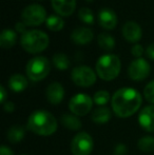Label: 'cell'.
Listing matches in <instances>:
<instances>
[{
  "mask_svg": "<svg viewBox=\"0 0 154 155\" xmlns=\"http://www.w3.org/2000/svg\"><path fill=\"white\" fill-rule=\"evenodd\" d=\"M143 97L138 91L132 88H121L113 94L111 99L112 110L118 117L126 118L139 110Z\"/></svg>",
  "mask_w": 154,
  "mask_h": 155,
  "instance_id": "1",
  "label": "cell"
},
{
  "mask_svg": "<svg viewBox=\"0 0 154 155\" xmlns=\"http://www.w3.org/2000/svg\"><path fill=\"white\" fill-rule=\"evenodd\" d=\"M57 120L45 110L34 111L28 119V129L40 136H49L57 130Z\"/></svg>",
  "mask_w": 154,
  "mask_h": 155,
  "instance_id": "2",
  "label": "cell"
},
{
  "mask_svg": "<svg viewBox=\"0 0 154 155\" xmlns=\"http://www.w3.org/2000/svg\"><path fill=\"white\" fill-rule=\"evenodd\" d=\"M50 42L49 36L39 30H30L23 33L20 39L21 47L31 54H37L44 51Z\"/></svg>",
  "mask_w": 154,
  "mask_h": 155,
  "instance_id": "3",
  "label": "cell"
},
{
  "mask_svg": "<svg viewBox=\"0 0 154 155\" xmlns=\"http://www.w3.org/2000/svg\"><path fill=\"white\" fill-rule=\"evenodd\" d=\"M120 60L114 54L103 55L96 62V74L106 81L115 79L120 73Z\"/></svg>",
  "mask_w": 154,
  "mask_h": 155,
  "instance_id": "4",
  "label": "cell"
},
{
  "mask_svg": "<svg viewBox=\"0 0 154 155\" xmlns=\"http://www.w3.org/2000/svg\"><path fill=\"white\" fill-rule=\"evenodd\" d=\"M51 71L50 61L43 56H36L32 58L27 64L25 72L32 81H40L49 75Z\"/></svg>",
  "mask_w": 154,
  "mask_h": 155,
  "instance_id": "5",
  "label": "cell"
},
{
  "mask_svg": "<svg viewBox=\"0 0 154 155\" xmlns=\"http://www.w3.org/2000/svg\"><path fill=\"white\" fill-rule=\"evenodd\" d=\"M47 12L40 4H30L21 13L22 22L27 27H37L47 20Z\"/></svg>",
  "mask_w": 154,
  "mask_h": 155,
  "instance_id": "6",
  "label": "cell"
},
{
  "mask_svg": "<svg viewBox=\"0 0 154 155\" xmlns=\"http://www.w3.org/2000/svg\"><path fill=\"white\" fill-rule=\"evenodd\" d=\"M94 148V141L89 133L79 132L71 143V151L73 155H90Z\"/></svg>",
  "mask_w": 154,
  "mask_h": 155,
  "instance_id": "7",
  "label": "cell"
},
{
  "mask_svg": "<svg viewBox=\"0 0 154 155\" xmlns=\"http://www.w3.org/2000/svg\"><path fill=\"white\" fill-rule=\"evenodd\" d=\"M71 77L73 82L81 88H89L96 82V74L90 67L87 65H79L74 68Z\"/></svg>",
  "mask_w": 154,
  "mask_h": 155,
  "instance_id": "8",
  "label": "cell"
},
{
  "mask_svg": "<svg viewBox=\"0 0 154 155\" xmlns=\"http://www.w3.org/2000/svg\"><path fill=\"white\" fill-rule=\"evenodd\" d=\"M93 107V99L89 95L79 93L74 95L69 102V109L76 116H84L91 112Z\"/></svg>",
  "mask_w": 154,
  "mask_h": 155,
  "instance_id": "9",
  "label": "cell"
},
{
  "mask_svg": "<svg viewBox=\"0 0 154 155\" xmlns=\"http://www.w3.org/2000/svg\"><path fill=\"white\" fill-rule=\"evenodd\" d=\"M150 70V64L147 60H145L144 58H137L130 63L128 74L129 77L134 81H142L149 76Z\"/></svg>",
  "mask_w": 154,
  "mask_h": 155,
  "instance_id": "10",
  "label": "cell"
},
{
  "mask_svg": "<svg viewBox=\"0 0 154 155\" xmlns=\"http://www.w3.org/2000/svg\"><path fill=\"white\" fill-rule=\"evenodd\" d=\"M138 123L140 127L147 132H154V106L145 107L138 115Z\"/></svg>",
  "mask_w": 154,
  "mask_h": 155,
  "instance_id": "11",
  "label": "cell"
},
{
  "mask_svg": "<svg viewBox=\"0 0 154 155\" xmlns=\"http://www.w3.org/2000/svg\"><path fill=\"white\" fill-rule=\"evenodd\" d=\"M123 35L129 42H137L142 38V28L135 21H127L123 27Z\"/></svg>",
  "mask_w": 154,
  "mask_h": 155,
  "instance_id": "12",
  "label": "cell"
},
{
  "mask_svg": "<svg viewBox=\"0 0 154 155\" xmlns=\"http://www.w3.org/2000/svg\"><path fill=\"white\" fill-rule=\"evenodd\" d=\"M45 95H47V99L50 104H54V106L59 104L64 97V87L59 82H56V81L52 82V84H50L48 86Z\"/></svg>",
  "mask_w": 154,
  "mask_h": 155,
  "instance_id": "13",
  "label": "cell"
},
{
  "mask_svg": "<svg viewBox=\"0 0 154 155\" xmlns=\"http://www.w3.org/2000/svg\"><path fill=\"white\" fill-rule=\"evenodd\" d=\"M52 6L58 15L68 17L74 13L76 0H52Z\"/></svg>",
  "mask_w": 154,
  "mask_h": 155,
  "instance_id": "14",
  "label": "cell"
},
{
  "mask_svg": "<svg viewBox=\"0 0 154 155\" xmlns=\"http://www.w3.org/2000/svg\"><path fill=\"white\" fill-rule=\"evenodd\" d=\"M98 23L106 30H113L117 25V16L111 8H103L98 13Z\"/></svg>",
  "mask_w": 154,
  "mask_h": 155,
  "instance_id": "15",
  "label": "cell"
},
{
  "mask_svg": "<svg viewBox=\"0 0 154 155\" xmlns=\"http://www.w3.org/2000/svg\"><path fill=\"white\" fill-rule=\"evenodd\" d=\"M93 37H94V33L89 28H78V29H75L71 34L72 41L79 45L91 42L93 40Z\"/></svg>",
  "mask_w": 154,
  "mask_h": 155,
  "instance_id": "16",
  "label": "cell"
},
{
  "mask_svg": "<svg viewBox=\"0 0 154 155\" xmlns=\"http://www.w3.org/2000/svg\"><path fill=\"white\" fill-rule=\"evenodd\" d=\"M8 88L13 92H22L28 87V79L21 74H14L8 78Z\"/></svg>",
  "mask_w": 154,
  "mask_h": 155,
  "instance_id": "17",
  "label": "cell"
},
{
  "mask_svg": "<svg viewBox=\"0 0 154 155\" xmlns=\"http://www.w3.org/2000/svg\"><path fill=\"white\" fill-rule=\"evenodd\" d=\"M17 41V33L14 30L5 29L1 32L0 35V45L3 49H10L16 43Z\"/></svg>",
  "mask_w": 154,
  "mask_h": 155,
  "instance_id": "18",
  "label": "cell"
},
{
  "mask_svg": "<svg viewBox=\"0 0 154 155\" xmlns=\"http://www.w3.org/2000/svg\"><path fill=\"white\" fill-rule=\"evenodd\" d=\"M110 119H111V111L107 107H99L92 113V120L95 124H106Z\"/></svg>",
  "mask_w": 154,
  "mask_h": 155,
  "instance_id": "19",
  "label": "cell"
},
{
  "mask_svg": "<svg viewBox=\"0 0 154 155\" xmlns=\"http://www.w3.org/2000/svg\"><path fill=\"white\" fill-rule=\"evenodd\" d=\"M61 121L62 126L64 128L69 129L71 131H78L81 129L82 124L80 121V119L78 118L76 115H71V114H64L61 116Z\"/></svg>",
  "mask_w": 154,
  "mask_h": 155,
  "instance_id": "20",
  "label": "cell"
},
{
  "mask_svg": "<svg viewBox=\"0 0 154 155\" xmlns=\"http://www.w3.org/2000/svg\"><path fill=\"white\" fill-rule=\"evenodd\" d=\"M25 135V128L23 126H19V124H15V126L11 127L8 129V133H6V137L8 139L13 143H19L23 139Z\"/></svg>",
  "mask_w": 154,
  "mask_h": 155,
  "instance_id": "21",
  "label": "cell"
},
{
  "mask_svg": "<svg viewBox=\"0 0 154 155\" xmlns=\"http://www.w3.org/2000/svg\"><path fill=\"white\" fill-rule=\"evenodd\" d=\"M97 42L98 45L105 51H112L115 47V40L114 38L108 33H101L98 35L97 38Z\"/></svg>",
  "mask_w": 154,
  "mask_h": 155,
  "instance_id": "22",
  "label": "cell"
},
{
  "mask_svg": "<svg viewBox=\"0 0 154 155\" xmlns=\"http://www.w3.org/2000/svg\"><path fill=\"white\" fill-rule=\"evenodd\" d=\"M45 23H47L48 29L53 32L61 31L64 25L62 18L60 16H58V15H50L47 18V20H45Z\"/></svg>",
  "mask_w": 154,
  "mask_h": 155,
  "instance_id": "23",
  "label": "cell"
},
{
  "mask_svg": "<svg viewBox=\"0 0 154 155\" xmlns=\"http://www.w3.org/2000/svg\"><path fill=\"white\" fill-rule=\"evenodd\" d=\"M53 64L55 65L56 69L60 70V71H64V70L69 69L71 61L66 54L57 53L53 56Z\"/></svg>",
  "mask_w": 154,
  "mask_h": 155,
  "instance_id": "24",
  "label": "cell"
},
{
  "mask_svg": "<svg viewBox=\"0 0 154 155\" xmlns=\"http://www.w3.org/2000/svg\"><path fill=\"white\" fill-rule=\"evenodd\" d=\"M137 147L140 151L146 152H152L154 150V137L152 136H144L138 140Z\"/></svg>",
  "mask_w": 154,
  "mask_h": 155,
  "instance_id": "25",
  "label": "cell"
},
{
  "mask_svg": "<svg viewBox=\"0 0 154 155\" xmlns=\"http://www.w3.org/2000/svg\"><path fill=\"white\" fill-rule=\"evenodd\" d=\"M78 17L84 23L93 25L94 22V13L89 8H81L78 11Z\"/></svg>",
  "mask_w": 154,
  "mask_h": 155,
  "instance_id": "26",
  "label": "cell"
},
{
  "mask_svg": "<svg viewBox=\"0 0 154 155\" xmlns=\"http://www.w3.org/2000/svg\"><path fill=\"white\" fill-rule=\"evenodd\" d=\"M109 100H110V93L105 90L97 91L94 94V96H93V101L100 107H103L105 104H107L109 102Z\"/></svg>",
  "mask_w": 154,
  "mask_h": 155,
  "instance_id": "27",
  "label": "cell"
},
{
  "mask_svg": "<svg viewBox=\"0 0 154 155\" xmlns=\"http://www.w3.org/2000/svg\"><path fill=\"white\" fill-rule=\"evenodd\" d=\"M144 96L149 102L154 104V80L150 81L144 89Z\"/></svg>",
  "mask_w": 154,
  "mask_h": 155,
  "instance_id": "28",
  "label": "cell"
},
{
  "mask_svg": "<svg viewBox=\"0 0 154 155\" xmlns=\"http://www.w3.org/2000/svg\"><path fill=\"white\" fill-rule=\"evenodd\" d=\"M131 52L133 56H135V57H137V58H140L143 54H144V48L140 45H134L133 47H132Z\"/></svg>",
  "mask_w": 154,
  "mask_h": 155,
  "instance_id": "29",
  "label": "cell"
},
{
  "mask_svg": "<svg viewBox=\"0 0 154 155\" xmlns=\"http://www.w3.org/2000/svg\"><path fill=\"white\" fill-rule=\"evenodd\" d=\"M128 153V148L123 143H118L116 145L115 149H114V154L115 155H126Z\"/></svg>",
  "mask_w": 154,
  "mask_h": 155,
  "instance_id": "30",
  "label": "cell"
},
{
  "mask_svg": "<svg viewBox=\"0 0 154 155\" xmlns=\"http://www.w3.org/2000/svg\"><path fill=\"white\" fill-rule=\"evenodd\" d=\"M3 108L6 113H13L15 110V104H14V102H12V101H6V102H4Z\"/></svg>",
  "mask_w": 154,
  "mask_h": 155,
  "instance_id": "31",
  "label": "cell"
},
{
  "mask_svg": "<svg viewBox=\"0 0 154 155\" xmlns=\"http://www.w3.org/2000/svg\"><path fill=\"white\" fill-rule=\"evenodd\" d=\"M0 155H14V152L12 151V149L6 147L5 145H2L1 148H0Z\"/></svg>",
  "mask_w": 154,
  "mask_h": 155,
  "instance_id": "32",
  "label": "cell"
},
{
  "mask_svg": "<svg viewBox=\"0 0 154 155\" xmlns=\"http://www.w3.org/2000/svg\"><path fill=\"white\" fill-rule=\"evenodd\" d=\"M25 28H27V25H25V23H23L22 21H19V22L16 23V25H15V31L16 32H20V33H25Z\"/></svg>",
  "mask_w": 154,
  "mask_h": 155,
  "instance_id": "33",
  "label": "cell"
},
{
  "mask_svg": "<svg viewBox=\"0 0 154 155\" xmlns=\"http://www.w3.org/2000/svg\"><path fill=\"white\" fill-rule=\"evenodd\" d=\"M146 54L149 58H151V59L154 60V42L151 43V45L146 49Z\"/></svg>",
  "mask_w": 154,
  "mask_h": 155,
  "instance_id": "34",
  "label": "cell"
},
{
  "mask_svg": "<svg viewBox=\"0 0 154 155\" xmlns=\"http://www.w3.org/2000/svg\"><path fill=\"white\" fill-rule=\"evenodd\" d=\"M6 98V91L3 88V86H0V101L4 102Z\"/></svg>",
  "mask_w": 154,
  "mask_h": 155,
  "instance_id": "35",
  "label": "cell"
},
{
  "mask_svg": "<svg viewBox=\"0 0 154 155\" xmlns=\"http://www.w3.org/2000/svg\"><path fill=\"white\" fill-rule=\"evenodd\" d=\"M23 155H28V154H23Z\"/></svg>",
  "mask_w": 154,
  "mask_h": 155,
  "instance_id": "36",
  "label": "cell"
}]
</instances>
